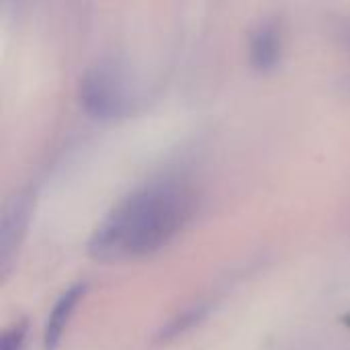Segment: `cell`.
Returning a JSON list of instances; mask_svg holds the SVG:
<instances>
[{"label":"cell","mask_w":350,"mask_h":350,"mask_svg":"<svg viewBox=\"0 0 350 350\" xmlns=\"http://www.w3.org/2000/svg\"><path fill=\"white\" fill-rule=\"evenodd\" d=\"M283 51L281 31L275 23H262L250 37V64L258 72H271L279 66Z\"/></svg>","instance_id":"3957f363"},{"label":"cell","mask_w":350,"mask_h":350,"mask_svg":"<svg viewBox=\"0 0 350 350\" xmlns=\"http://www.w3.org/2000/svg\"><path fill=\"white\" fill-rule=\"evenodd\" d=\"M80 107L94 119H119L131 109V92L127 78L115 66H92L78 84Z\"/></svg>","instance_id":"7a4b0ae2"},{"label":"cell","mask_w":350,"mask_h":350,"mask_svg":"<svg viewBox=\"0 0 350 350\" xmlns=\"http://www.w3.org/2000/svg\"><path fill=\"white\" fill-rule=\"evenodd\" d=\"M29 201L27 199H16L12 205L4 211L2 217V228H0V267L6 273V267L10 265L14 246L21 242V236L27 228V217H29Z\"/></svg>","instance_id":"5b68a950"},{"label":"cell","mask_w":350,"mask_h":350,"mask_svg":"<svg viewBox=\"0 0 350 350\" xmlns=\"http://www.w3.org/2000/svg\"><path fill=\"white\" fill-rule=\"evenodd\" d=\"M193 193L180 185L160 183L121 201L94 230L88 250L98 260L148 256L166 246L191 219Z\"/></svg>","instance_id":"6da1fadb"},{"label":"cell","mask_w":350,"mask_h":350,"mask_svg":"<svg viewBox=\"0 0 350 350\" xmlns=\"http://www.w3.org/2000/svg\"><path fill=\"white\" fill-rule=\"evenodd\" d=\"M86 291V285L84 283H78L74 287H70L66 293H62V297L55 301L53 310L49 312V318H47V324H45V336H43V342H45V350H57L59 347V340H62V334L78 306V301L82 299Z\"/></svg>","instance_id":"277c9868"},{"label":"cell","mask_w":350,"mask_h":350,"mask_svg":"<svg viewBox=\"0 0 350 350\" xmlns=\"http://www.w3.org/2000/svg\"><path fill=\"white\" fill-rule=\"evenodd\" d=\"M203 314H205V310H201V308H197V310H189V312H183V318H178L174 324H170V326L162 332V336L170 338V336H176V334H180V332H185V330L193 328L195 324H199V320H201V316H203Z\"/></svg>","instance_id":"8992f818"},{"label":"cell","mask_w":350,"mask_h":350,"mask_svg":"<svg viewBox=\"0 0 350 350\" xmlns=\"http://www.w3.org/2000/svg\"><path fill=\"white\" fill-rule=\"evenodd\" d=\"M25 334H27L25 324L12 326L10 330H6L2 334V338H0V350H23Z\"/></svg>","instance_id":"52a82bcc"}]
</instances>
